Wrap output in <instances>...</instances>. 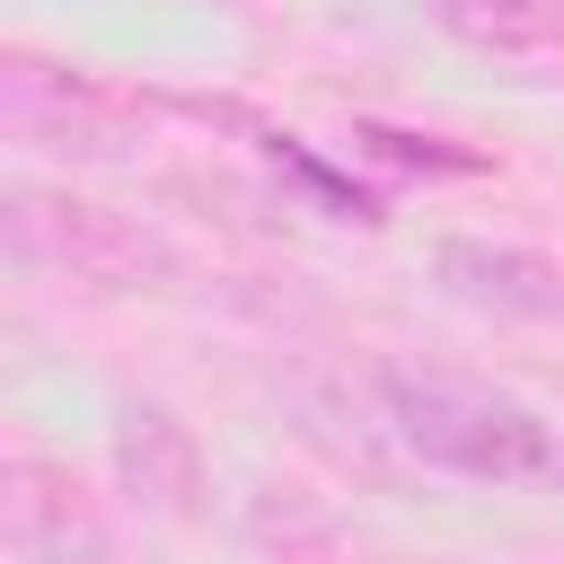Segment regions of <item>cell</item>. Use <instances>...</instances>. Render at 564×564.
<instances>
[{
	"label": "cell",
	"mask_w": 564,
	"mask_h": 564,
	"mask_svg": "<svg viewBox=\"0 0 564 564\" xmlns=\"http://www.w3.org/2000/svg\"><path fill=\"white\" fill-rule=\"evenodd\" d=\"M379 397H388V432L423 467H449V476H476V485H520V476H546L555 467V432L520 397H502L485 379H458V370H388Z\"/></svg>",
	"instance_id": "6da1fadb"
},
{
	"label": "cell",
	"mask_w": 564,
	"mask_h": 564,
	"mask_svg": "<svg viewBox=\"0 0 564 564\" xmlns=\"http://www.w3.org/2000/svg\"><path fill=\"white\" fill-rule=\"evenodd\" d=\"M0 238H9V264L18 273H44V282H79V291H167L176 282V247L115 212V203H88L70 185H9L0 194Z\"/></svg>",
	"instance_id": "7a4b0ae2"
},
{
	"label": "cell",
	"mask_w": 564,
	"mask_h": 564,
	"mask_svg": "<svg viewBox=\"0 0 564 564\" xmlns=\"http://www.w3.org/2000/svg\"><path fill=\"white\" fill-rule=\"evenodd\" d=\"M150 106L70 70V62H44V53H9L0 62V132L18 150H53V159H123L141 141Z\"/></svg>",
	"instance_id": "3957f363"
},
{
	"label": "cell",
	"mask_w": 564,
	"mask_h": 564,
	"mask_svg": "<svg viewBox=\"0 0 564 564\" xmlns=\"http://www.w3.org/2000/svg\"><path fill=\"white\" fill-rule=\"evenodd\" d=\"M0 538H9L18 564H115L97 502L70 485V467H53L35 449L0 458Z\"/></svg>",
	"instance_id": "277c9868"
},
{
	"label": "cell",
	"mask_w": 564,
	"mask_h": 564,
	"mask_svg": "<svg viewBox=\"0 0 564 564\" xmlns=\"http://www.w3.org/2000/svg\"><path fill=\"white\" fill-rule=\"evenodd\" d=\"M441 291L485 308V317H564V264L538 247H502V238H441L432 256Z\"/></svg>",
	"instance_id": "5b68a950"
},
{
	"label": "cell",
	"mask_w": 564,
	"mask_h": 564,
	"mask_svg": "<svg viewBox=\"0 0 564 564\" xmlns=\"http://www.w3.org/2000/svg\"><path fill=\"white\" fill-rule=\"evenodd\" d=\"M115 467H123V485H132L150 511H167V520H185V511L203 502V449H194V432H185L167 405H123V414H115Z\"/></svg>",
	"instance_id": "8992f818"
},
{
	"label": "cell",
	"mask_w": 564,
	"mask_h": 564,
	"mask_svg": "<svg viewBox=\"0 0 564 564\" xmlns=\"http://www.w3.org/2000/svg\"><path fill=\"white\" fill-rule=\"evenodd\" d=\"M432 18L476 53H555L564 0H432Z\"/></svg>",
	"instance_id": "52a82bcc"
},
{
	"label": "cell",
	"mask_w": 564,
	"mask_h": 564,
	"mask_svg": "<svg viewBox=\"0 0 564 564\" xmlns=\"http://www.w3.org/2000/svg\"><path fill=\"white\" fill-rule=\"evenodd\" d=\"M352 141H361V150H379V159H405V167H476L467 150H441L432 132H388V123H361Z\"/></svg>",
	"instance_id": "ba28073f"
}]
</instances>
